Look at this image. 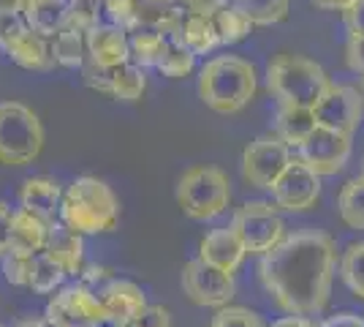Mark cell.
Returning a JSON list of instances; mask_svg holds the SVG:
<instances>
[{
  "instance_id": "obj_17",
  "label": "cell",
  "mask_w": 364,
  "mask_h": 327,
  "mask_svg": "<svg viewBox=\"0 0 364 327\" xmlns=\"http://www.w3.org/2000/svg\"><path fill=\"white\" fill-rule=\"evenodd\" d=\"M98 297H101V303L107 308V319L114 322V325H131L139 313L150 306L144 289L139 286L136 281L117 279V276L109 281Z\"/></svg>"
},
{
  "instance_id": "obj_43",
  "label": "cell",
  "mask_w": 364,
  "mask_h": 327,
  "mask_svg": "<svg viewBox=\"0 0 364 327\" xmlns=\"http://www.w3.org/2000/svg\"><path fill=\"white\" fill-rule=\"evenodd\" d=\"M269 327H318V319H307V316H280Z\"/></svg>"
},
{
  "instance_id": "obj_45",
  "label": "cell",
  "mask_w": 364,
  "mask_h": 327,
  "mask_svg": "<svg viewBox=\"0 0 364 327\" xmlns=\"http://www.w3.org/2000/svg\"><path fill=\"white\" fill-rule=\"evenodd\" d=\"M356 0H313V6H318L323 11H346Z\"/></svg>"
},
{
  "instance_id": "obj_9",
  "label": "cell",
  "mask_w": 364,
  "mask_h": 327,
  "mask_svg": "<svg viewBox=\"0 0 364 327\" xmlns=\"http://www.w3.org/2000/svg\"><path fill=\"white\" fill-rule=\"evenodd\" d=\"M0 49L9 61L28 71H49L55 66L49 38L33 31L25 14L0 16Z\"/></svg>"
},
{
  "instance_id": "obj_7",
  "label": "cell",
  "mask_w": 364,
  "mask_h": 327,
  "mask_svg": "<svg viewBox=\"0 0 364 327\" xmlns=\"http://www.w3.org/2000/svg\"><path fill=\"white\" fill-rule=\"evenodd\" d=\"M231 227L242 237L247 254H253L258 259L286 240V221L280 207L264 199L245 202L231 218Z\"/></svg>"
},
{
  "instance_id": "obj_33",
  "label": "cell",
  "mask_w": 364,
  "mask_h": 327,
  "mask_svg": "<svg viewBox=\"0 0 364 327\" xmlns=\"http://www.w3.org/2000/svg\"><path fill=\"white\" fill-rule=\"evenodd\" d=\"M101 14H104V0H71V6H68V25L90 33L92 28L101 25Z\"/></svg>"
},
{
  "instance_id": "obj_31",
  "label": "cell",
  "mask_w": 364,
  "mask_h": 327,
  "mask_svg": "<svg viewBox=\"0 0 364 327\" xmlns=\"http://www.w3.org/2000/svg\"><path fill=\"white\" fill-rule=\"evenodd\" d=\"M196 68V55L185 47L182 38H166V52L158 63V71L168 79H182L193 74Z\"/></svg>"
},
{
  "instance_id": "obj_51",
  "label": "cell",
  "mask_w": 364,
  "mask_h": 327,
  "mask_svg": "<svg viewBox=\"0 0 364 327\" xmlns=\"http://www.w3.org/2000/svg\"><path fill=\"white\" fill-rule=\"evenodd\" d=\"M0 327H9V325H3V322H0Z\"/></svg>"
},
{
  "instance_id": "obj_11",
  "label": "cell",
  "mask_w": 364,
  "mask_h": 327,
  "mask_svg": "<svg viewBox=\"0 0 364 327\" xmlns=\"http://www.w3.org/2000/svg\"><path fill=\"white\" fill-rule=\"evenodd\" d=\"M182 289L191 303H196L201 308H226L237 295V281L234 273L218 270V267L207 265L201 259H191L182 267Z\"/></svg>"
},
{
  "instance_id": "obj_28",
  "label": "cell",
  "mask_w": 364,
  "mask_h": 327,
  "mask_svg": "<svg viewBox=\"0 0 364 327\" xmlns=\"http://www.w3.org/2000/svg\"><path fill=\"white\" fill-rule=\"evenodd\" d=\"M166 52V36L152 28L131 33V63L139 68H158V63Z\"/></svg>"
},
{
  "instance_id": "obj_26",
  "label": "cell",
  "mask_w": 364,
  "mask_h": 327,
  "mask_svg": "<svg viewBox=\"0 0 364 327\" xmlns=\"http://www.w3.org/2000/svg\"><path fill=\"white\" fill-rule=\"evenodd\" d=\"M147 90V77L144 68L136 63H122L117 68H109V88L107 95L117 101H139Z\"/></svg>"
},
{
  "instance_id": "obj_48",
  "label": "cell",
  "mask_w": 364,
  "mask_h": 327,
  "mask_svg": "<svg viewBox=\"0 0 364 327\" xmlns=\"http://www.w3.org/2000/svg\"><path fill=\"white\" fill-rule=\"evenodd\" d=\"M104 327H128V325H114V322H107Z\"/></svg>"
},
{
  "instance_id": "obj_18",
  "label": "cell",
  "mask_w": 364,
  "mask_h": 327,
  "mask_svg": "<svg viewBox=\"0 0 364 327\" xmlns=\"http://www.w3.org/2000/svg\"><path fill=\"white\" fill-rule=\"evenodd\" d=\"M63 194L65 191L60 188V183L46 177V175L28 177L19 188V207L33 213V216L44 218L46 224H58L60 221Z\"/></svg>"
},
{
  "instance_id": "obj_38",
  "label": "cell",
  "mask_w": 364,
  "mask_h": 327,
  "mask_svg": "<svg viewBox=\"0 0 364 327\" xmlns=\"http://www.w3.org/2000/svg\"><path fill=\"white\" fill-rule=\"evenodd\" d=\"M128 327H171V311L166 306H147Z\"/></svg>"
},
{
  "instance_id": "obj_44",
  "label": "cell",
  "mask_w": 364,
  "mask_h": 327,
  "mask_svg": "<svg viewBox=\"0 0 364 327\" xmlns=\"http://www.w3.org/2000/svg\"><path fill=\"white\" fill-rule=\"evenodd\" d=\"M28 0H0V16H14L25 14Z\"/></svg>"
},
{
  "instance_id": "obj_19",
  "label": "cell",
  "mask_w": 364,
  "mask_h": 327,
  "mask_svg": "<svg viewBox=\"0 0 364 327\" xmlns=\"http://www.w3.org/2000/svg\"><path fill=\"white\" fill-rule=\"evenodd\" d=\"M52 234V224H46L44 218L33 216L28 210H14V221H11V254H22V256H36L46 251Z\"/></svg>"
},
{
  "instance_id": "obj_41",
  "label": "cell",
  "mask_w": 364,
  "mask_h": 327,
  "mask_svg": "<svg viewBox=\"0 0 364 327\" xmlns=\"http://www.w3.org/2000/svg\"><path fill=\"white\" fill-rule=\"evenodd\" d=\"M346 61H348L350 71H356L364 79V38H348V44H346Z\"/></svg>"
},
{
  "instance_id": "obj_24",
  "label": "cell",
  "mask_w": 364,
  "mask_h": 327,
  "mask_svg": "<svg viewBox=\"0 0 364 327\" xmlns=\"http://www.w3.org/2000/svg\"><path fill=\"white\" fill-rule=\"evenodd\" d=\"M65 281H68L65 267H63L55 256H49L46 251L36 254L31 259V281H28V289H33L36 295H55V292H60L63 286H65Z\"/></svg>"
},
{
  "instance_id": "obj_50",
  "label": "cell",
  "mask_w": 364,
  "mask_h": 327,
  "mask_svg": "<svg viewBox=\"0 0 364 327\" xmlns=\"http://www.w3.org/2000/svg\"><path fill=\"white\" fill-rule=\"evenodd\" d=\"M362 177H364V164H362Z\"/></svg>"
},
{
  "instance_id": "obj_23",
  "label": "cell",
  "mask_w": 364,
  "mask_h": 327,
  "mask_svg": "<svg viewBox=\"0 0 364 327\" xmlns=\"http://www.w3.org/2000/svg\"><path fill=\"white\" fill-rule=\"evenodd\" d=\"M52 58L63 68H82L87 63V33L65 25L55 38H49Z\"/></svg>"
},
{
  "instance_id": "obj_14",
  "label": "cell",
  "mask_w": 364,
  "mask_h": 327,
  "mask_svg": "<svg viewBox=\"0 0 364 327\" xmlns=\"http://www.w3.org/2000/svg\"><path fill=\"white\" fill-rule=\"evenodd\" d=\"M321 199V177L294 156L289 170L280 175L272 186V202L286 213H304L313 210Z\"/></svg>"
},
{
  "instance_id": "obj_40",
  "label": "cell",
  "mask_w": 364,
  "mask_h": 327,
  "mask_svg": "<svg viewBox=\"0 0 364 327\" xmlns=\"http://www.w3.org/2000/svg\"><path fill=\"white\" fill-rule=\"evenodd\" d=\"M11 221H14V210L6 202H0V259L9 254V246H11Z\"/></svg>"
},
{
  "instance_id": "obj_39",
  "label": "cell",
  "mask_w": 364,
  "mask_h": 327,
  "mask_svg": "<svg viewBox=\"0 0 364 327\" xmlns=\"http://www.w3.org/2000/svg\"><path fill=\"white\" fill-rule=\"evenodd\" d=\"M343 22H346L348 38H364V0H356L350 9L343 11Z\"/></svg>"
},
{
  "instance_id": "obj_36",
  "label": "cell",
  "mask_w": 364,
  "mask_h": 327,
  "mask_svg": "<svg viewBox=\"0 0 364 327\" xmlns=\"http://www.w3.org/2000/svg\"><path fill=\"white\" fill-rule=\"evenodd\" d=\"M104 14L112 25H117L122 31L136 33V0H104Z\"/></svg>"
},
{
  "instance_id": "obj_21",
  "label": "cell",
  "mask_w": 364,
  "mask_h": 327,
  "mask_svg": "<svg viewBox=\"0 0 364 327\" xmlns=\"http://www.w3.org/2000/svg\"><path fill=\"white\" fill-rule=\"evenodd\" d=\"M316 128H318V123H316V112L313 109L277 104V112H274V134L286 142L291 150H299V145Z\"/></svg>"
},
{
  "instance_id": "obj_13",
  "label": "cell",
  "mask_w": 364,
  "mask_h": 327,
  "mask_svg": "<svg viewBox=\"0 0 364 327\" xmlns=\"http://www.w3.org/2000/svg\"><path fill=\"white\" fill-rule=\"evenodd\" d=\"M296 158H299L302 164H307L318 177L337 175V172H343V167L348 164V158H350V137L318 125V128L299 145Z\"/></svg>"
},
{
  "instance_id": "obj_32",
  "label": "cell",
  "mask_w": 364,
  "mask_h": 327,
  "mask_svg": "<svg viewBox=\"0 0 364 327\" xmlns=\"http://www.w3.org/2000/svg\"><path fill=\"white\" fill-rule=\"evenodd\" d=\"M215 28H218V36H220V44H240L245 41L250 33H253V22L247 19L245 11H240L234 3L226 6L220 14H215Z\"/></svg>"
},
{
  "instance_id": "obj_25",
  "label": "cell",
  "mask_w": 364,
  "mask_h": 327,
  "mask_svg": "<svg viewBox=\"0 0 364 327\" xmlns=\"http://www.w3.org/2000/svg\"><path fill=\"white\" fill-rule=\"evenodd\" d=\"M182 41L193 55H207L215 47H220V36L215 28V16L188 14L185 11V22H182Z\"/></svg>"
},
{
  "instance_id": "obj_27",
  "label": "cell",
  "mask_w": 364,
  "mask_h": 327,
  "mask_svg": "<svg viewBox=\"0 0 364 327\" xmlns=\"http://www.w3.org/2000/svg\"><path fill=\"white\" fill-rule=\"evenodd\" d=\"M337 213L348 229H364V177L356 175L337 194Z\"/></svg>"
},
{
  "instance_id": "obj_8",
  "label": "cell",
  "mask_w": 364,
  "mask_h": 327,
  "mask_svg": "<svg viewBox=\"0 0 364 327\" xmlns=\"http://www.w3.org/2000/svg\"><path fill=\"white\" fill-rule=\"evenodd\" d=\"M44 316L52 327H104L109 322L101 297L79 281L49 297Z\"/></svg>"
},
{
  "instance_id": "obj_35",
  "label": "cell",
  "mask_w": 364,
  "mask_h": 327,
  "mask_svg": "<svg viewBox=\"0 0 364 327\" xmlns=\"http://www.w3.org/2000/svg\"><path fill=\"white\" fill-rule=\"evenodd\" d=\"M174 9H180V0H136V22L141 28H158Z\"/></svg>"
},
{
  "instance_id": "obj_47",
  "label": "cell",
  "mask_w": 364,
  "mask_h": 327,
  "mask_svg": "<svg viewBox=\"0 0 364 327\" xmlns=\"http://www.w3.org/2000/svg\"><path fill=\"white\" fill-rule=\"evenodd\" d=\"M193 3H196V0H180V6H182V9H191Z\"/></svg>"
},
{
  "instance_id": "obj_49",
  "label": "cell",
  "mask_w": 364,
  "mask_h": 327,
  "mask_svg": "<svg viewBox=\"0 0 364 327\" xmlns=\"http://www.w3.org/2000/svg\"><path fill=\"white\" fill-rule=\"evenodd\" d=\"M359 90H362V98H364V79H362V88H359Z\"/></svg>"
},
{
  "instance_id": "obj_2",
  "label": "cell",
  "mask_w": 364,
  "mask_h": 327,
  "mask_svg": "<svg viewBox=\"0 0 364 327\" xmlns=\"http://www.w3.org/2000/svg\"><path fill=\"white\" fill-rule=\"evenodd\" d=\"M258 90L253 63L240 55H218L198 68V95L218 115L242 112Z\"/></svg>"
},
{
  "instance_id": "obj_22",
  "label": "cell",
  "mask_w": 364,
  "mask_h": 327,
  "mask_svg": "<svg viewBox=\"0 0 364 327\" xmlns=\"http://www.w3.org/2000/svg\"><path fill=\"white\" fill-rule=\"evenodd\" d=\"M68 6L71 0H28L25 19L38 36L55 38L68 25Z\"/></svg>"
},
{
  "instance_id": "obj_10",
  "label": "cell",
  "mask_w": 364,
  "mask_h": 327,
  "mask_svg": "<svg viewBox=\"0 0 364 327\" xmlns=\"http://www.w3.org/2000/svg\"><path fill=\"white\" fill-rule=\"evenodd\" d=\"M294 161V153L277 134H264L253 140L242 153V177L253 188L272 191V186L280 180V175L289 170Z\"/></svg>"
},
{
  "instance_id": "obj_15",
  "label": "cell",
  "mask_w": 364,
  "mask_h": 327,
  "mask_svg": "<svg viewBox=\"0 0 364 327\" xmlns=\"http://www.w3.org/2000/svg\"><path fill=\"white\" fill-rule=\"evenodd\" d=\"M245 256H247V249L231 224L207 232L198 243V259L218 267V270H226V273H237L245 262Z\"/></svg>"
},
{
  "instance_id": "obj_29",
  "label": "cell",
  "mask_w": 364,
  "mask_h": 327,
  "mask_svg": "<svg viewBox=\"0 0 364 327\" xmlns=\"http://www.w3.org/2000/svg\"><path fill=\"white\" fill-rule=\"evenodd\" d=\"M337 273H340L343 284L348 286L350 295L364 300V240L348 243L343 249L340 262H337Z\"/></svg>"
},
{
  "instance_id": "obj_3",
  "label": "cell",
  "mask_w": 364,
  "mask_h": 327,
  "mask_svg": "<svg viewBox=\"0 0 364 327\" xmlns=\"http://www.w3.org/2000/svg\"><path fill=\"white\" fill-rule=\"evenodd\" d=\"M117 221H120V202L104 180H98L92 175H82L65 188L60 224L68 227L71 232L82 234V237L107 234L117 227Z\"/></svg>"
},
{
  "instance_id": "obj_5",
  "label": "cell",
  "mask_w": 364,
  "mask_h": 327,
  "mask_svg": "<svg viewBox=\"0 0 364 327\" xmlns=\"http://www.w3.org/2000/svg\"><path fill=\"white\" fill-rule=\"evenodd\" d=\"M177 204L193 221H213L223 216L231 204L228 175L210 164H198L182 172L177 180Z\"/></svg>"
},
{
  "instance_id": "obj_20",
  "label": "cell",
  "mask_w": 364,
  "mask_h": 327,
  "mask_svg": "<svg viewBox=\"0 0 364 327\" xmlns=\"http://www.w3.org/2000/svg\"><path fill=\"white\" fill-rule=\"evenodd\" d=\"M46 254L55 256L65 267L68 279H79L82 276V270H85V240H82V234H76L68 227H63L60 221L52 224Z\"/></svg>"
},
{
  "instance_id": "obj_42",
  "label": "cell",
  "mask_w": 364,
  "mask_h": 327,
  "mask_svg": "<svg viewBox=\"0 0 364 327\" xmlns=\"http://www.w3.org/2000/svg\"><path fill=\"white\" fill-rule=\"evenodd\" d=\"M318 327H364V316L353 311H340L318 319Z\"/></svg>"
},
{
  "instance_id": "obj_1",
  "label": "cell",
  "mask_w": 364,
  "mask_h": 327,
  "mask_svg": "<svg viewBox=\"0 0 364 327\" xmlns=\"http://www.w3.org/2000/svg\"><path fill=\"white\" fill-rule=\"evenodd\" d=\"M337 262L332 234L296 229L258 259V279L264 292L286 316L318 319L332 297Z\"/></svg>"
},
{
  "instance_id": "obj_37",
  "label": "cell",
  "mask_w": 364,
  "mask_h": 327,
  "mask_svg": "<svg viewBox=\"0 0 364 327\" xmlns=\"http://www.w3.org/2000/svg\"><path fill=\"white\" fill-rule=\"evenodd\" d=\"M31 259L33 256H22V254H6L3 259H0V265H3V279L9 281L11 286H28V281H31Z\"/></svg>"
},
{
  "instance_id": "obj_30",
  "label": "cell",
  "mask_w": 364,
  "mask_h": 327,
  "mask_svg": "<svg viewBox=\"0 0 364 327\" xmlns=\"http://www.w3.org/2000/svg\"><path fill=\"white\" fill-rule=\"evenodd\" d=\"M231 3L245 11L253 25H261V28L283 22L291 11V0H231Z\"/></svg>"
},
{
  "instance_id": "obj_12",
  "label": "cell",
  "mask_w": 364,
  "mask_h": 327,
  "mask_svg": "<svg viewBox=\"0 0 364 327\" xmlns=\"http://www.w3.org/2000/svg\"><path fill=\"white\" fill-rule=\"evenodd\" d=\"M316 123L323 128H332L350 137L364 120V98L362 90L353 85H337L332 82V88L323 93L318 104H316Z\"/></svg>"
},
{
  "instance_id": "obj_34",
  "label": "cell",
  "mask_w": 364,
  "mask_h": 327,
  "mask_svg": "<svg viewBox=\"0 0 364 327\" xmlns=\"http://www.w3.org/2000/svg\"><path fill=\"white\" fill-rule=\"evenodd\" d=\"M210 327H269L261 313L253 308H242V306H226L220 311H215Z\"/></svg>"
},
{
  "instance_id": "obj_6",
  "label": "cell",
  "mask_w": 364,
  "mask_h": 327,
  "mask_svg": "<svg viewBox=\"0 0 364 327\" xmlns=\"http://www.w3.org/2000/svg\"><path fill=\"white\" fill-rule=\"evenodd\" d=\"M44 147V125L31 107L19 101H0V164H33Z\"/></svg>"
},
{
  "instance_id": "obj_16",
  "label": "cell",
  "mask_w": 364,
  "mask_h": 327,
  "mask_svg": "<svg viewBox=\"0 0 364 327\" xmlns=\"http://www.w3.org/2000/svg\"><path fill=\"white\" fill-rule=\"evenodd\" d=\"M87 61L101 68H117L122 63H131V33L101 22L87 33Z\"/></svg>"
},
{
  "instance_id": "obj_4",
  "label": "cell",
  "mask_w": 364,
  "mask_h": 327,
  "mask_svg": "<svg viewBox=\"0 0 364 327\" xmlns=\"http://www.w3.org/2000/svg\"><path fill=\"white\" fill-rule=\"evenodd\" d=\"M329 88V74L302 55H277L267 66V90L277 98V104L316 109Z\"/></svg>"
},
{
  "instance_id": "obj_46",
  "label": "cell",
  "mask_w": 364,
  "mask_h": 327,
  "mask_svg": "<svg viewBox=\"0 0 364 327\" xmlns=\"http://www.w3.org/2000/svg\"><path fill=\"white\" fill-rule=\"evenodd\" d=\"M11 327H52L46 322V316H25V319H16Z\"/></svg>"
}]
</instances>
